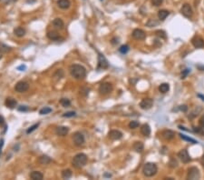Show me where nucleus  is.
I'll return each mask as SVG.
<instances>
[{"label":"nucleus","instance_id":"f257e3e1","mask_svg":"<svg viewBox=\"0 0 204 180\" xmlns=\"http://www.w3.org/2000/svg\"><path fill=\"white\" fill-rule=\"evenodd\" d=\"M69 71L72 77L77 80L83 79L86 77V69L81 65H77V64L71 65L69 67Z\"/></svg>","mask_w":204,"mask_h":180},{"label":"nucleus","instance_id":"f03ea898","mask_svg":"<svg viewBox=\"0 0 204 180\" xmlns=\"http://www.w3.org/2000/svg\"><path fill=\"white\" fill-rule=\"evenodd\" d=\"M87 156L83 153H79L77 155H75L73 156L72 164L75 168H82L83 166H84L87 163Z\"/></svg>","mask_w":204,"mask_h":180},{"label":"nucleus","instance_id":"7ed1b4c3","mask_svg":"<svg viewBox=\"0 0 204 180\" xmlns=\"http://www.w3.org/2000/svg\"><path fill=\"white\" fill-rule=\"evenodd\" d=\"M158 172V167L154 163H146L143 167V174L146 177H151L155 176Z\"/></svg>","mask_w":204,"mask_h":180},{"label":"nucleus","instance_id":"20e7f679","mask_svg":"<svg viewBox=\"0 0 204 180\" xmlns=\"http://www.w3.org/2000/svg\"><path fill=\"white\" fill-rule=\"evenodd\" d=\"M200 177H201L200 170L198 169L196 166H192V167L189 168L187 178L191 179V180H196V179H200Z\"/></svg>","mask_w":204,"mask_h":180},{"label":"nucleus","instance_id":"39448f33","mask_svg":"<svg viewBox=\"0 0 204 180\" xmlns=\"http://www.w3.org/2000/svg\"><path fill=\"white\" fill-rule=\"evenodd\" d=\"M113 89V86L109 83V82H105L101 84L99 86V93L101 95H107L111 93Z\"/></svg>","mask_w":204,"mask_h":180},{"label":"nucleus","instance_id":"423d86ee","mask_svg":"<svg viewBox=\"0 0 204 180\" xmlns=\"http://www.w3.org/2000/svg\"><path fill=\"white\" fill-rule=\"evenodd\" d=\"M73 140L76 147H81L84 144L86 139H84V136L81 132H75V134L73 135Z\"/></svg>","mask_w":204,"mask_h":180},{"label":"nucleus","instance_id":"0eeeda50","mask_svg":"<svg viewBox=\"0 0 204 180\" xmlns=\"http://www.w3.org/2000/svg\"><path fill=\"white\" fill-rule=\"evenodd\" d=\"M178 158L183 164H188L191 161V156L188 153V151H187L186 149H181L180 151V152L178 153Z\"/></svg>","mask_w":204,"mask_h":180},{"label":"nucleus","instance_id":"6e6552de","mask_svg":"<svg viewBox=\"0 0 204 180\" xmlns=\"http://www.w3.org/2000/svg\"><path fill=\"white\" fill-rule=\"evenodd\" d=\"M29 88V84L26 81H19V82L16 83L15 86V90L18 93H24L26 92Z\"/></svg>","mask_w":204,"mask_h":180},{"label":"nucleus","instance_id":"1a4fd4ad","mask_svg":"<svg viewBox=\"0 0 204 180\" xmlns=\"http://www.w3.org/2000/svg\"><path fill=\"white\" fill-rule=\"evenodd\" d=\"M180 13L182 14L185 17L187 18H191L193 15V10H192V7H191V5L189 4H184L182 5V7L180 9Z\"/></svg>","mask_w":204,"mask_h":180},{"label":"nucleus","instance_id":"9d476101","mask_svg":"<svg viewBox=\"0 0 204 180\" xmlns=\"http://www.w3.org/2000/svg\"><path fill=\"white\" fill-rule=\"evenodd\" d=\"M109 67V63L105 58V56L99 53L98 54V69H107Z\"/></svg>","mask_w":204,"mask_h":180},{"label":"nucleus","instance_id":"9b49d317","mask_svg":"<svg viewBox=\"0 0 204 180\" xmlns=\"http://www.w3.org/2000/svg\"><path fill=\"white\" fill-rule=\"evenodd\" d=\"M154 106V100L151 98H143L140 102V107L143 110H149Z\"/></svg>","mask_w":204,"mask_h":180},{"label":"nucleus","instance_id":"f8f14e48","mask_svg":"<svg viewBox=\"0 0 204 180\" xmlns=\"http://www.w3.org/2000/svg\"><path fill=\"white\" fill-rule=\"evenodd\" d=\"M191 44L195 48H204V40L199 36H195L191 39Z\"/></svg>","mask_w":204,"mask_h":180},{"label":"nucleus","instance_id":"ddd939ff","mask_svg":"<svg viewBox=\"0 0 204 180\" xmlns=\"http://www.w3.org/2000/svg\"><path fill=\"white\" fill-rule=\"evenodd\" d=\"M132 36L136 40H144L146 38L145 32L143 29H139V28H136V29L133 31Z\"/></svg>","mask_w":204,"mask_h":180},{"label":"nucleus","instance_id":"4468645a","mask_svg":"<svg viewBox=\"0 0 204 180\" xmlns=\"http://www.w3.org/2000/svg\"><path fill=\"white\" fill-rule=\"evenodd\" d=\"M108 137L112 140H120L123 137V133L119 130H111L108 133Z\"/></svg>","mask_w":204,"mask_h":180},{"label":"nucleus","instance_id":"2eb2a0df","mask_svg":"<svg viewBox=\"0 0 204 180\" xmlns=\"http://www.w3.org/2000/svg\"><path fill=\"white\" fill-rule=\"evenodd\" d=\"M68 132H69V128H68L67 126H57L55 129V133L56 135L59 136V137H65L68 134Z\"/></svg>","mask_w":204,"mask_h":180},{"label":"nucleus","instance_id":"dca6fc26","mask_svg":"<svg viewBox=\"0 0 204 180\" xmlns=\"http://www.w3.org/2000/svg\"><path fill=\"white\" fill-rule=\"evenodd\" d=\"M162 137L166 140H172V139L174 138L175 137V132H173L172 130H170V129H166L162 132Z\"/></svg>","mask_w":204,"mask_h":180},{"label":"nucleus","instance_id":"f3484780","mask_svg":"<svg viewBox=\"0 0 204 180\" xmlns=\"http://www.w3.org/2000/svg\"><path fill=\"white\" fill-rule=\"evenodd\" d=\"M141 134L144 137H149L151 135V127L148 124H143L141 126Z\"/></svg>","mask_w":204,"mask_h":180},{"label":"nucleus","instance_id":"a211bd4d","mask_svg":"<svg viewBox=\"0 0 204 180\" xmlns=\"http://www.w3.org/2000/svg\"><path fill=\"white\" fill-rule=\"evenodd\" d=\"M133 150L135 151V152H137V153H141L143 151L144 149V145L143 142H141V141H137V142H134L133 144Z\"/></svg>","mask_w":204,"mask_h":180},{"label":"nucleus","instance_id":"6ab92c4d","mask_svg":"<svg viewBox=\"0 0 204 180\" xmlns=\"http://www.w3.org/2000/svg\"><path fill=\"white\" fill-rule=\"evenodd\" d=\"M51 162H52V159H51L48 156H45V155L41 156L40 158H38V163L40 165H43V166L48 165V164L51 163Z\"/></svg>","mask_w":204,"mask_h":180},{"label":"nucleus","instance_id":"aec40b11","mask_svg":"<svg viewBox=\"0 0 204 180\" xmlns=\"http://www.w3.org/2000/svg\"><path fill=\"white\" fill-rule=\"evenodd\" d=\"M53 26L55 28H56V29H63L64 26H65V24H64V21L62 20L61 18H55L54 19L53 21Z\"/></svg>","mask_w":204,"mask_h":180},{"label":"nucleus","instance_id":"412c9836","mask_svg":"<svg viewBox=\"0 0 204 180\" xmlns=\"http://www.w3.org/2000/svg\"><path fill=\"white\" fill-rule=\"evenodd\" d=\"M5 106H7V107L13 109V108H15L16 107V105H18V102H16V100L14 99V98L8 97V98H7V100H5Z\"/></svg>","mask_w":204,"mask_h":180},{"label":"nucleus","instance_id":"4be33fe9","mask_svg":"<svg viewBox=\"0 0 204 180\" xmlns=\"http://www.w3.org/2000/svg\"><path fill=\"white\" fill-rule=\"evenodd\" d=\"M57 5H58V7L62 9H67V8H69L71 3H70L69 0H58Z\"/></svg>","mask_w":204,"mask_h":180},{"label":"nucleus","instance_id":"5701e85b","mask_svg":"<svg viewBox=\"0 0 204 180\" xmlns=\"http://www.w3.org/2000/svg\"><path fill=\"white\" fill-rule=\"evenodd\" d=\"M30 177L33 180H42L43 177H44V175L39 171H33L30 174Z\"/></svg>","mask_w":204,"mask_h":180},{"label":"nucleus","instance_id":"b1692460","mask_svg":"<svg viewBox=\"0 0 204 180\" xmlns=\"http://www.w3.org/2000/svg\"><path fill=\"white\" fill-rule=\"evenodd\" d=\"M170 15V12L168 10H165V9H162V10H160L158 12V17H159V19L163 21V20H165L166 19V17Z\"/></svg>","mask_w":204,"mask_h":180},{"label":"nucleus","instance_id":"393cba45","mask_svg":"<svg viewBox=\"0 0 204 180\" xmlns=\"http://www.w3.org/2000/svg\"><path fill=\"white\" fill-rule=\"evenodd\" d=\"M47 37L51 40H54V41H56V40H58L60 36H59V34L57 32H55V31H49L47 33Z\"/></svg>","mask_w":204,"mask_h":180},{"label":"nucleus","instance_id":"a878e982","mask_svg":"<svg viewBox=\"0 0 204 180\" xmlns=\"http://www.w3.org/2000/svg\"><path fill=\"white\" fill-rule=\"evenodd\" d=\"M14 33L16 37H24L25 35H26V30L24 29L23 27H16L15 28V30H14Z\"/></svg>","mask_w":204,"mask_h":180},{"label":"nucleus","instance_id":"bb28decb","mask_svg":"<svg viewBox=\"0 0 204 180\" xmlns=\"http://www.w3.org/2000/svg\"><path fill=\"white\" fill-rule=\"evenodd\" d=\"M169 90H170V85L168 83H162L159 86V91L162 93V94H165Z\"/></svg>","mask_w":204,"mask_h":180},{"label":"nucleus","instance_id":"cd10ccee","mask_svg":"<svg viewBox=\"0 0 204 180\" xmlns=\"http://www.w3.org/2000/svg\"><path fill=\"white\" fill-rule=\"evenodd\" d=\"M73 175V173L70 169H65L62 172V177L64 179H69Z\"/></svg>","mask_w":204,"mask_h":180},{"label":"nucleus","instance_id":"c85d7f7f","mask_svg":"<svg viewBox=\"0 0 204 180\" xmlns=\"http://www.w3.org/2000/svg\"><path fill=\"white\" fill-rule=\"evenodd\" d=\"M180 137L181 139H183V140L185 141H188V142H191V144H198V141H196L195 139L193 138H191V137H187L183 134H180Z\"/></svg>","mask_w":204,"mask_h":180},{"label":"nucleus","instance_id":"c756f323","mask_svg":"<svg viewBox=\"0 0 204 180\" xmlns=\"http://www.w3.org/2000/svg\"><path fill=\"white\" fill-rule=\"evenodd\" d=\"M130 50V46L128 45H123L120 46V48H119V52H120L121 54H126L127 52Z\"/></svg>","mask_w":204,"mask_h":180},{"label":"nucleus","instance_id":"7c9ffc66","mask_svg":"<svg viewBox=\"0 0 204 180\" xmlns=\"http://www.w3.org/2000/svg\"><path fill=\"white\" fill-rule=\"evenodd\" d=\"M60 104L64 107H70V105H71V101L69 99H67V98H62V99L60 100Z\"/></svg>","mask_w":204,"mask_h":180},{"label":"nucleus","instance_id":"2f4dec72","mask_svg":"<svg viewBox=\"0 0 204 180\" xmlns=\"http://www.w3.org/2000/svg\"><path fill=\"white\" fill-rule=\"evenodd\" d=\"M140 126L139 124V122L138 121H136V120H133V121H131L129 123V127L131 129H135V128H137V127Z\"/></svg>","mask_w":204,"mask_h":180},{"label":"nucleus","instance_id":"473e14b6","mask_svg":"<svg viewBox=\"0 0 204 180\" xmlns=\"http://www.w3.org/2000/svg\"><path fill=\"white\" fill-rule=\"evenodd\" d=\"M63 77H64V72H63L62 69H59V70H57L55 73V75H54V77H56V78H57V80H60Z\"/></svg>","mask_w":204,"mask_h":180},{"label":"nucleus","instance_id":"72a5a7b5","mask_svg":"<svg viewBox=\"0 0 204 180\" xmlns=\"http://www.w3.org/2000/svg\"><path fill=\"white\" fill-rule=\"evenodd\" d=\"M10 50H11V48H9L8 46L5 45V44H0V51L1 52L7 53V52H9Z\"/></svg>","mask_w":204,"mask_h":180},{"label":"nucleus","instance_id":"f704fd0d","mask_svg":"<svg viewBox=\"0 0 204 180\" xmlns=\"http://www.w3.org/2000/svg\"><path fill=\"white\" fill-rule=\"evenodd\" d=\"M51 112H52V109H51L50 107H45L42 108L40 111H39V114H40V115H46V114H49Z\"/></svg>","mask_w":204,"mask_h":180},{"label":"nucleus","instance_id":"c9c22d12","mask_svg":"<svg viewBox=\"0 0 204 180\" xmlns=\"http://www.w3.org/2000/svg\"><path fill=\"white\" fill-rule=\"evenodd\" d=\"M156 35L161 38H163V39H166L167 38V36H166V33L164 32L163 30H158L156 31Z\"/></svg>","mask_w":204,"mask_h":180},{"label":"nucleus","instance_id":"e433bc0d","mask_svg":"<svg viewBox=\"0 0 204 180\" xmlns=\"http://www.w3.org/2000/svg\"><path fill=\"white\" fill-rule=\"evenodd\" d=\"M39 126V123H37V124H35V125H34V126H30L29 127V128H28L27 129V131H26V133H27V134H30V133H32L33 131H35L36 128H37V127Z\"/></svg>","mask_w":204,"mask_h":180},{"label":"nucleus","instance_id":"4c0bfd02","mask_svg":"<svg viewBox=\"0 0 204 180\" xmlns=\"http://www.w3.org/2000/svg\"><path fill=\"white\" fill-rule=\"evenodd\" d=\"M169 165H170V166L171 167H177V166H178V162H177V160L176 159H174V158H171V161H170V163H169Z\"/></svg>","mask_w":204,"mask_h":180},{"label":"nucleus","instance_id":"58836bf2","mask_svg":"<svg viewBox=\"0 0 204 180\" xmlns=\"http://www.w3.org/2000/svg\"><path fill=\"white\" fill-rule=\"evenodd\" d=\"M163 2V0H151V4L152 5H154V7H159V5H161Z\"/></svg>","mask_w":204,"mask_h":180},{"label":"nucleus","instance_id":"ea45409f","mask_svg":"<svg viewBox=\"0 0 204 180\" xmlns=\"http://www.w3.org/2000/svg\"><path fill=\"white\" fill-rule=\"evenodd\" d=\"M75 112L70 111V112L65 113V114L63 115V117H64V118H73V117H75Z\"/></svg>","mask_w":204,"mask_h":180},{"label":"nucleus","instance_id":"a19ab883","mask_svg":"<svg viewBox=\"0 0 204 180\" xmlns=\"http://www.w3.org/2000/svg\"><path fill=\"white\" fill-rule=\"evenodd\" d=\"M199 125H200V126L201 127V128L204 129V115H202L201 118H200V120H199Z\"/></svg>","mask_w":204,"mask_h":180},{"label":"nucleus","instance_id":"79ce46f5","mask_svg":"<svg viewBox=\"0 0 204 180\" xmlns=\"http://www.w3.org/2000/svg\"><path fill=\"white\" fill-rule=\"evenodd\" d=\"M155 25H158V22H155V21H154V20H150L148 23H147V26H148L149 27H152L154 26H155Z\"/></svg>","mask_w":204,"mask_h":180},{"label":"nucleus","instance_id":"37998d69","mask_svg":"<svg viewBox=\"0 0 204 180\" xmlns=\"http://www.w3.org/2000/svg\"><path fill=\"white\" fill-rule=\"evenodd\" d=\"M28 110V107H26V106H20L19 107H18V111H23V112H26V111H27Z\"/></svg>","mask_w":204,"mask_h":180},{"label":"nucleus","instance_id":"c03bdc74","mask_svg":"<svg viewBox=\"0 0 204 180\" xmlns=\"http://www.w3.org/2000/svg\"><path fill=\"white\" fill-rule=\"evenodd\" d=\"M179 109L180 110V111H182V112H187V110H188V107H187L186 105L180 106V107H179Z\"/></svg>","mask_w":204,"mask_h":180},{"label":"nucleus","instance_id":"a18cd8bd","mask_svg":"<svg viewBox=\"0 0 204 180\" xmlns=\"http://www.w3.org/2000/svg\"><path fill=\"white\" fill-rule=\"evenodd\" d=\"M16 1V0H0V3H3V4H9L11 2H14Z\"/></svg>","mask_w":204,"mask_h":180},{"label":"nucleus","instance_id":"49530a36","mask_svg":"<svg viewBox=\"0 0 204 180\" xmlns=\"http://www.w3.org/2000/svg\"><path fill=\"white\" fill-rule=\"evenodd\" d=\"M111 43H112V45H116V44H118V43H119V39H118V38H116V37L112 38V41H111Z\"/></svg>","mask_w":204,"mask_h":180},{"label":"nucleus","instance_id":"de8ad7c7","mask_svg":"<svg viewBox=\"0 0 204 180\" xmlns=\"http://www.w3.org/2000/svg\"><path fill=\"white\" fill-rule=\"evenodd\" d=\"M18 70H20V71H25L26 69V67L25 65H22V66H19L18 67Z\"/></svg>","mask_w":204,"mask_h":180},{"label":"nucleus","instance_id":"09e8293b","mask_svg":"<svg viewBox=\"0 0 204 180\" xmlns=\"http://www.w3.org/2000/svg\"><path fill=\"white\" fill-rule=\"evenodd\" d=\"M190 72V70L189 69H185V71H183V75H181V78H185V77H186V75L188 74Z\"/></svg>","mask_w":204,"mask_h":180},{"label":"nucleus","instance_id":"8fccbe9b","mask_svg":"<svg viewBox=\"0 0 204 180\" xmlns=\"http://www.w3.org/2000/svg\"><path fill=\"white\" fill-rule=\"evenodd\" d=\"M3 125H5V120L1 115H0V126H3Z\"/></svg>","mask_w":204,"mask_h":180},{"label":"nucleus","instance_id":"3c124183","mask_svg":"<svg viewBox=\"0 0 204 180\" xmlns=\"http://www.w3.org/2000/svg\"><path fill=\"white\" fill-rule=\"evenodd\" d=\"M3 146H4V140L3 139H0V150L3 147Z\"/></svg>","mask_w":204,"mask_h":180},{"label":"nucleus","instance_id":"603ef678","mask_svg":"<svg viewBox=\"0 0 204 180\" xmlns=\"http://www.w3.org/2000/svg\"><path fill=\"white\" fill-rule=\"evenodd\" d=\"M201 165H202V166L204 167V155H203V156L201 158Z\"/></svg>","mask_w":204,"mask_h":180},{"label":"nucleus","instance_id":"864d4df0","mask_svg":"<svg viewBox=\"0 0 204 180\" xmlns=\"http://www.w3.org/2000/svg\"><path fill=\"white\" fill-rule=\"evenodd\" d=\"M198 97L201 98V100H203V101H204V96H202V95H201V94H198Z\"/></svg>","mask_w":204,"mask_h":180},{"label":"nucleus","instance_id":"5fc2aeb1","mask_svg":"<svg viewBox=\"0 0 204 180\" xmlns=\"http://www.w3.org/2000/svg\"><path fill=\"white\" fill-rule=\"evenodd\" d=\"M1 57H2V54H1V53H0V58H1Z\"/></svg>","mask_w":204,"mask_h":180},{"label":"nucleus","instance_id":"6e6d98bb","mask_svg":"<svg viewBox=\"0 0 204 180\" xmlns=\"http://www.w3.org/2000/svg\"><path fill=\"white\" fill-rule=\"evenodd\" d=\"M0 155H1V150H0Z\"/></svg>","mask_w":204,"mask_h":180}]
</instances>
